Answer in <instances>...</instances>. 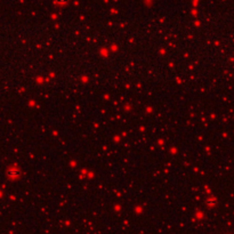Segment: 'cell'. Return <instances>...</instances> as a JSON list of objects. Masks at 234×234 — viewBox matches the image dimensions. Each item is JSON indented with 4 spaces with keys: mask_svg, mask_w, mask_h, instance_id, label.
Listing matches in <instances>:
<instances>
[{
    "mask_svg": "<svg viewBox=\"0 0 234 234\" xmlns=\"http://www.w3.org/2000/svg\"><path fill=\"white\" fill-rule=\"evenodd\" d=\"M208 203H209V204H215V203H216V201H215V200H212V201H208Z\"/></svg>",
    "mask_w": 234,
    "mask_h": 234,
    "instance_id": "6da1fadb",
    "label": "cell"
}]
</instances>
